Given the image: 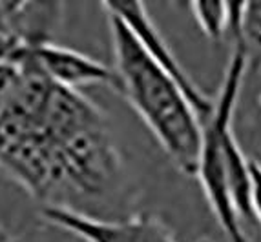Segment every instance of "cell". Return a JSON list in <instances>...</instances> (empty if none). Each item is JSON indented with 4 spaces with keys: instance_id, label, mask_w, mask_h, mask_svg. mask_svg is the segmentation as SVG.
Here are the masks:
<instances>
[{
    "instance_id": "6",
    "label": "cell",
    "mask_w": 261,
    "mask_h": 242,
    "mask_svg": "<svg viewBox=\"0 0 261 242\" xmlns=\"http://www.w3.org/2000/svg\"><path fill=\"white\" fill-rule=\"evenodd\" d=\"M28 51L44 73L61 86L81 91V87L92 84H106L115 89L113 69L93 56L55 44L53 40L28 42Z\"/></svg>"
},
{
    "instance_id": "3",
    "label": "cell",
    "mask_w": 261,
    "mask_h": 242,
    "mask_svg": "<svg viewBox=\"0 0 261 242\" xmlns=\"http://www.w3.org/2000/svg\"><path fill=\"white\" fill-rule=\"evenodd\" d=\"M247 77L241 49L232 44L212 111L201 122L196 175L214 219L228 242H248L243 222L250 213V159L234 131L236 109Z\"/></svg>"
},
{
    "instance_id": "2",
    "label": "cell",
    "mask_w": 261,
    "mask_h": 242,
    "mask_svg": "<svg viewBox=\"0 0 261 242\" xmlns=\"http://www.w3.org/2000/svg\"><path fill=\"white\" fill-rule=\"evenodd\" d=\"M113 49L115 89L128 100L179 171L194 177L201 120L174 78L153 60L137 35L102 4Z\"/></svg>"
},
{
    "instance_id": "10",
    "label": "cell",
    "mask_w": 261,
    "mask_h": 242,
    "mask_svg": "<svg viewBox=\"0 0 261 242\" xmlns=\"http://www.w3.org/2000/svg\"><path fill=\"white\" fill-rule=\"evenodd\" d=\"M250 213L261 226V164L250 159Z\"/></svg>"
},
{
    "instance_id": "1",
    "label": "cell",
    "mask_w": 261,
    "mask_h": 242,
    "mask_svg": "<svg viewBox=\"0 0 261 242\" xmlns=\"http://www.w3.org/2000/svg\"><path fill=\"white\" fill-rule=\"evenodd\" d=\"M0 169L42 207L110 219L132 202L105 111L79 89L53 82L28 42L0 64Z\"/></svg>"
},
{
    "instance_id": "4",
    "label": "cell",
    "mask_w": 261,
    "mask_h": 242,
    "mask_svg": "<svg viewBox=\"0 0 261 242\" xmlns=\"http://www.w3.org/2000/svg\"><path fill=\"white\" fill-rule=\"evenodd\" d=\"M42 217L84 242H177L168 226L150 213H132L108 221L59 207H42Z\"/></svg>"
},
{
    "instance_id": "5",
    "label": "cell",
    "mask_w": 261,
    "mask_h": 242,
    "mask_svg": "<svg viewBox=\"0 0 261 242\" xmlns=\"http://www.w3.org/2000/svg\"><path fill=\"white\" fill-rule=\"evenodd\" d=\"M106 6L130 26V29L137 35V39L143 42L146 51L153 56V60L179 84V87L187 95L188 102L192 104L194 111L197 113L199 120H205L212 111L214 97L205 95V91L192 80L187 69L181 66V62L175 58L174 51L166 44L159 27L153 24L144 4H141V2H106Z\"/></svg>"
},
{
    "instance_id": "7",
    "label": "cell",
    "mask_w": 261,
    "mask_h": 242,
    "mask_svg": "<svg viewBox=\"0 0 261 242\" xmlns=\"http://www.w3.org/2000/svg\"><path fill=\"white\" fill-rule=\"evenodd\" d=\"M62 13L59 2H0V35L22 42L51 40Z\"/></svg>"
},
{
    "instance_id": "11",
    "label": "cell",
    "mask_w": 261,
    "mask_h": 242,
    "mask_svg": "<svg viewBox=\"0 0 261 242\" xmlns=\"http://www.w3.org/2000/svg\"><path fill=\"white\" fill-rule=\"evenodd\" d=\"M259 106H261V95H259Z\"/></svg>"
},
{
    "instance_id": "9",
    "label": "cell",
    "mask_w": 261,
    "mask_h": 242,
    "mask_svg": "<svg viewBox=\"0 0 261 242\" xmlns=\"http://www.w3.org/2000/svg\"><path fill=\"white\" fill-rule=\"evenodd\" d=\"M236 2H192L190 11L206 39L221 42L230 33Z\"/></svg>"
},
{
    "instance_id": "8",
    "label": "cell",
    "mask_w": 261,
    "mask_h": 242,
    "mask_svg": "<svg viewBox=\"0 0 261 242\" xmlns=\"http://www.w3.org/2000/svg\"><path fill=\"white\" fill-rule=\"evenodd\" d=\"M228 35L243 53L247 73H261V0L236 2Z\"/></svg>"
}]
</instances>
